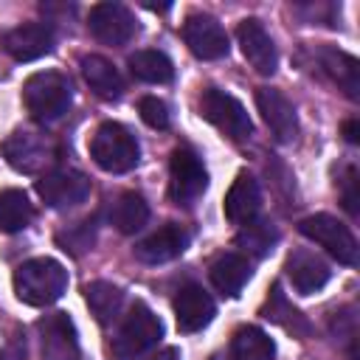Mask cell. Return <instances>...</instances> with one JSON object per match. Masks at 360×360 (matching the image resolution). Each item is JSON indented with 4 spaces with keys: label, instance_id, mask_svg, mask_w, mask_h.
I'll use <instances>...</instances> for the list:
<instances>
[{
    "label": "cell",
    "instance_id": "6da1fadb",
    "mask_svg": "<svg viewBox=\"0 0 360 360\" xmlns=\"http://www.w3.org/2000/svg\"><path fill=\"white\" fill-rule=\"evenodd\" d=\"M68 287V270L48 256L28 259L14 270V292L28 307H48L62 298Z\"/></svg>",
    "mask_w": 360,
    "mask_h": 360
},
{
    "label": "cell",
    "instance_id": "7a4b0ae2",
    "mask_svg": "<svg viewBox=\"0 0 360 360\" xmlns=\"http://www.w3.org/2000/svg\"><path fill=\"white\" fill-rule=\"evenodd\" d=\"M70 82L68 76L56 73V70H39L34 76H28V82L22 84V101L25 110L37 118V121H56L68 112L70 107Z\"/></svg>",
    "mask_w": 360,
    "mask_h": 360
},
{
    "label": "cell",
    "instance_id": "3957f363",
    "mask_svg": "<svg viewBox=\"0 0 360 360\" xmlns=\"http://www.w3.org/2000/svg\"><path fill=\"white\" fill-rule=\"evenodd\" d=\"M90 158L104 169V172H112V174H124L129 169L138 166V158H141V149H138V141L135 135L115 124V121H107L96 129V135L90 138Z\"/></svg>",
    "mask_w": 360,
    "mask_h": 360
},
{
    "label": "cell",
    "instance_id": "277c9868",
    "mask_svg": "<svg viewBox=\"0 0 360 360\" xmlns=\"http://www.w3.org/2000/svg\"><path fill=\"white\" fill-rule=\"evenodd\" d=\"M160 335H163L160 318L146 304H135L129 309V315L124 318V323L118 326L110 352L115 360H135L146 349H152L160 340Z\"/></svg>",
    "mask_w": 360,
    "mask_h": 360
},
{
    "label": "cell",
    "instance_id": "5b68a950",
    "mask_svg": "<svg viewBox=\"0 0 360 360\" xmlns=\"http://www.w3.org/2000/svg\"><path fill=\"white\" fill-rule=\"evenodd\" d=\"M3 158L8 160V166H14L17 172L34 174L42 172L45 166H51L56 160V146L48 135L34 132V129H17L11 132L3 143H0Z\"/></svg>",
    "mask_w": 360,
    "mask_h": 360
},
{
    "label": "cell",
    "instance_id": "8992f818",
    "mask_svg": "<svg viewBox=\"0 0 360 360\" xmlns=\"http://www.w3.org/2000/svg\"><path fill=\"white\" fill-rule=\"evenodd\" d=\"M298 231L307 239H312L315 245L326 248V253L335 256L338 262L357 264V239L340 219H335L329 214H312L298 222Z\"/></svg>",
    "mask_w": 360,
    "mask_h": 360
},
{
    "label": "cell",
    "instance_id": "52a82bcc",
    "mask_svg": "<svg viewBox=\"0 0 360 360\" xmlns=\"http://www.w3.org/2000/svg\"><path fill=\"white\" fill-rule=\"evenodd\" d=\"M200 110H202V118L205 121H211L219 132H225L233 141H242V138H248L253 132V124H250L248 110L242 107L239 98H233L225 90L205 87L202 90V98H200Z\"/></svg>",
    "mask_w": 360,
    "mask_h": 360
},
{
    "label": "cell",
    "instance_id": "ba28073f",
    "mask_svg": "<svg viewBox=\"0 0 360 360\" xmlns=\"http://www.w3.org/2000/svg\"><path fill=\"white\" fill-rule=\"evenodd\" d=\"M208 186L202 160L191 149H174L169 163V194L177 205H194Z\"/></svg>",
    "mask_w": 360,
    "mask_h": 360
},
{
    "label": "cell",
    "instance_id": "9c48e42d",
    "mask_svg": "<svg viewBox=\"0 0 360 360\" xmlns=\"http://www.w3.org/2000/svg\"><path fill=\"white\" fill-rule=\"evenodd\" d=\"M37 194L51 208H73L87 200L90 180L76 169H53L37 180Z\"/></svg>",
    "mask_w": 360,
    "mask_h": 360
},
{
    "label": "cell",
    "instance_id": "30bf717a",
    "mask_svg": "<svg viewBox=\"0 0 360 360\" xmlns=\"http://www.w3.org/2000/svg\"><path fill=\"white\" fill-rule=\"evenodd\" d=\"M87 28L104 45H124L138 31L132 11L127 6H121V3H98V6H93L90 17H87Z\"/></svg>",
    "mask_w": 360,
    "mask_h": 360
},
{
    "label": "cell",
    "instance_id": "8fae6325",
    "mask_svg": "<svg viewBox=\"0 0 360 360\" xmlns=\"http://www.w3.org/2000/svg\"><path fill=\"white\" fill-rule=\"evenodd\" d=\"M39 349L45 360H79V338L68 312H51L39 323Z\"/></svg>",
    "mask_w": 360,
    "mask_h": 360
},
{
    "label": "cell",
    "instance_id": "7c38bea8",
    "mask_svg": "<svg viewBox=\"0 0 360 360\" xmlns=\"http://www.w3.org/2000/svg\"><path fill=\"white\" fill-rule=\"evenodd\" d=\"M183 39L197 59H222L228 53L225 28L208 14H191L183 22Z\"/></svg>",
    "mask_w": 360,
    "mask_h": 360
},
{
    "label": "cell",
    "instance_id": "4fadbf2b",
    "mask_svg": "<svg viewBox=\"0 0 360 360\" xmlns=\"http://www.w3.org/2000/svg\"><path fill=\"white\" fill-rule=\"evenodd\" d=\"M53 42H56V34L51 22H22L3 34V48L17 62H31L51 53Z\"/></svg>",
    "mask_w": 360,
    "mask_h": 360
},
{
    "label": "cell",
    "instance_id": "5bb4252c",
    "mask_svg": "<svg viewBox=\"0 0 360 360\" xmlns=\"http://www.w3.org/2000/svg\"><path fill=\"white\" fill-rule=\"evenodd\" d=\"M256 107L264 118V124L270 127V132L276 135V141L287 143L298 135V118H295V107L290 104V98L281 90L273 87H259L256 90Z\"/></svg>",
    "mask_w": 360,
    "mask_h": 360
},
{
    "label": "cell",
    "instance_id": "9a60e30c",
    "mask_svg": "<svg viewBox=\"0 0 360 360\" xmlns=\"http://www.w3.org/2000/svg\"><path fill=\"white\" fill-rule=\"evenodd\" d=\"M236 39H239V45H242L245 59H248L262 76L276 73V68H278V53H276V45H273L270 34L264 31V25H262L259 20H242L239 28H236Z\"/></svg>",
    "mask_w": 360,
    "mask_h": 360
},
{
    "label": "cell",
    "instance_id": "2e32d148",
    "mask_svg": "<svg viewBox=\"0 0 360 360\" xmlns=\"http://www.w3.org/2000/svg\"><path fill=\"white\" fill-rule=\"evenodd\" d=\"M214 312L217 307L200 284H186L174 298V318L180 332H200L202 326L211 323Z\"/></svg>",
    "mask_w": 360,
    "mask_h": 360
},
{
    "label": "cell",
    "instance_id": "e0dca14e",
    "mask_svg": "<svg viewBox=\"0 0 360 360\" xmlns=\"http://www.w3.org/2000/svg\"><path fill=\"white\" fill-rule=\"evenodd\" d=\"M186 245H188V233H186L180 225L166 222L163 228L152 231L146 239L138 242L135 256H138L141 262H146V264H163V262L177 259V256L186 250Z\"/></svg>",
    "mask_w": 360,
    "mask_h": 360
},
{
    "label": "cell",
    "instance_id": "ac0fdd59",
    "mask_svg": "<svg viewBox=\"0 0 360 360\" xmlns=\"http://www.w3.org/2000/svg\"><path fill=\"white\" fill-rule=\"evenodd\" d=\"M259 205H262L259 183H256L248 172H242V174L231 183V188H228V194H225V217H228V222H233V225H248L250 219H256Z\"/></svg>",
    "mask_w": 360,
    "mask_h": 360
},
{
    "label": "cell",
    "instance_id": "d6986e66",
    "mask_svg": "<svg viewBox=\"0 0 360 360\" xmlns=\"http://www.w3.org/2000/svg\"><path fill=\"white\" fill-rule=\"evenodd\" d=\"M287 276L301 295H312L329 281V264L309 250H295L287 259Z\"/></svg>",
    "mask_w": 360,
    "mask_h": 360
},
{
    "label": "cell",
    "instance_id": "ffe728a7",
    "mask_svg": "<svg viewBox=\"0 0 360 360\" xmlns=\"http://www.w3.org/2000/svg\"><path fill=\"white\" fill-rule=\"evenodd\" d=\"M318 65L349 98H360V65L354 56H349L338 48H321Z\"/></svg>",
    "mask_w": 360,
    "mask_h": 360
},
{
    "label": "cell",
    "instance_id": "44dd1931",
    "mask_svg": "<svg viewBox=\"0 0 360 360\" xmlns=\"http://www.w3.org/2000/svg\"><path fill=\"white\" fill-rule=\"evenodd\" d=\"M208 276H211V284H214L222 295L236 298V295L242 292V287L248 284V278H250V262H248L245 256H239V253H222V256L211 264Z\"/></svg>",
    "mask_w": 360,
    "mask_h": 360
},
{
    "label": "cell",
    "instance_id": "7402d4cb",
    "mask_svg": "<svg viewBox=\"0 0 360 360\" xmlns=\"http://www.w3.org/2000/svg\"><path fill=\"white\" fill-rule=\"evenodd\" d=\"M82 76L90 84V90L107 101L118 98L124 90V82H121V73L115 70V65L98 53H90L82 59Z\"/></svg>",
    "mask_w": 360,
    "mask_h": 360
},
{
    "label": "cell",
    "instance_id": "603a6c76",
    "mask_svg": "<svg viewBox=\"0 0 360 360\" xmlns=\"http://www.w3.org/2000/svg\"><path fill=\"white\" fill-rule=\"evenodd\" d=\"M231 354L233 360H273L276 343L259 326H239L231 340Z\"/></svg>",
    "mask_w": 360,
    "mask_h": 360
},
{
    "label": "cell",
    "instance_id": "cb8c5ba5",
    "mask_svg": "<svg viewBox=\"0 0 360 360\" xmlns=\"http://www.w3.org/2000/svg\"><path fill=\"white\" fill-rule=\"evenodd\" d=\"M110 222L121 231V233H135L149 222V205L141 194L135 191H124L110 211Z\"/></svg>",
    "mask_w": 360,
    "mask_h": 360
},
{
    "label": "cell",
    "instance_id": "d4e9b609",
    "mask_svg": "<svg viewBox=\"0 0 360 360\" xmlns=\"http://www.w3.org/2000/svg\"><path fill=\"white\" fill-rule=\"evenodd\" d=\"M84 301L90 312L96 315L98 323H110L118 318L121 304H124V290L110 284V281H93L84 287Z\"/></svg>",
    "mask_w": 360,
    "mask_h": 360
},
{
    "label": "cell",
    "instance_id": "484cf974",
    "mask_svg": "<svg viewBox=\"0 0 360 360\" xmlns=\"http://www.w3.org/2000/svg\"><path fill=\"white\" fill-rule=\"evenodd\" d=\"M31 217H34V208L20 188H3L0 191V231L3 233L22 231L31 222Z\"/></svg>",
    "mask_w": 360,
    "mask_h": 360
},
{
    "label": "cell",
    "instance_id": "4316f807",
    "mask_svg": "<svg viewBox=\"0 0 360 360\" xmlns=\"http://www.w3.org/2000/svg\"><path fill=\"white\" fill-rule=\"evenodd\" d=\"M129 70L141 82H149V84H166L174 76L172 59L166 53H160V51H135L129 56Z\"/></svg>",
    "mask_w": 360,
    "mask_h": 360
},
{
    "label": "cell",
    "instance_id": "83f0119b",
    "mask_svg": "<svg viewBox=\"0 0 360 360\" xmlns=\"http://www.w3.org/2000/svg\"><path fill=\"white\" fill-rule=\"evenodd\" d=\"M276 239H278V233L267 219H250L248 225H242V231L236 236V245L245 248L253 256H264L276 245Z\"/></svg>",
    "mask_w": 360,
    "mask_h": 360
},
{
    "label": "cell",
    "instance_id": "f1b7e54d",
    "mask_svg": "<svg viewBox=\"0 0 360 360\" xmlns=\"http://www.w3.org/2000/svg\"><path fill=\"white\" fill-rule=\"evenodd\" d=\"M264 318H270V321H276V323H281L284 329H292V332H307L309 329L307 321L301 318V312L287 304V298H284V292H281L278 284L270 292V301L264 307Z\"/></svg>",
    "mask_w": 360,
    "mask_h": 360
},
{
    "label": "cell",
    "instance_id": "f546056e",
    "mask_svg": "<svg viewBox=\"0 0 360 360\" xmlns=\"http://www.w3.org/2000/svg\"><path fill=\"white\" fill-rule=\"evenodd\" d=\"M138 112H141L143 124H149L152 129H166V127H169V107H166L158 96H146V98H141Z\"/></svg>",
    "mask_w": 360,
    "mask_h": 360
},
{
    "label": "cell",
    "instance_id": "4dcf8cb0",
    "mask_svg": "<svg viewBox=\"0 0 360 360\" xmlns=\"http://www.w3.org/2000/svg\"><path fill=\"white\" fill-rule=\"evenodd\" d=\"M357 202H360V197H357V172H354V169H349V172H346V177H343V205H346V211H349L352 217H357V214H360Z\"/></svg>",
    "mask_w": 360,
    "mask_h": 360
},
{
    "label": "cell",
    "instance_id": "1f68e13d",
    "mask_svg": "<svg viewBox=\"0 0 360 360\" xmlns=\"http://www.w3.org/2000/svg\"><path fill=\"white\" fill-rule=\"evenodd\" d=\"M0 360H28V346H25V338L14 335L3 349H0Z\"/></svg>",
    "mask_w": 360,
    "mask_h": 360
},
{
    "label": "cell",
    "instance_id": "d6a6232c",
    "mask_svg": "<svg viewBox=\"0 0 360 360\" xmlns=\"http://www.w3.org/2000/svg\"><path fill=\"white\" fill-rule=\"evenodd\" d=\"M343 135H346L349 143H357V141H360V124H357L354 118L346 121V124H343Z\"/></svg>",
    "mask_w": 360,
    "mask_h": 360
},
{
    "label": "cell",
    "instance_id": "836d02e7",
    "mask_svg": "<svg viewBox=\"0 0 360 360\" xmlns=\"http://www.w3.org/2000/svg\"><path fill=\"white\" fill-rule=\"evenodd\" d=\"M149 360H183V354H180L177 346H166V349H160L158 354H152Z\"/></svg>",
    "mask_w": 360,
    "mask_h": 360
}]
</instances>
